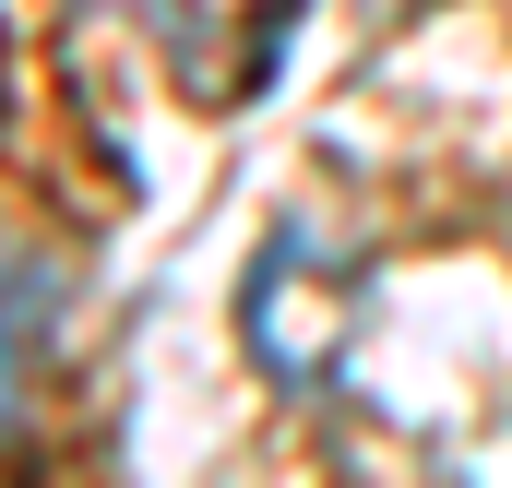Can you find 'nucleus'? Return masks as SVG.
<instances>
[{
	"mask_svg": "<svg viewBox=\"0 0 512 488\" xmlns=\"http://www.w3.org/2000/svg\"><path fill=\"white\" fill-rule=\"evenodd\" d=\"M60 310H72L60 262H36V250L0 239V417H12V393L36 381V358L60 346Z\"/></svg>",
	"mask_w": 512,
	"mask_h": 488,
	"instance_id": "obj_1",
	"label": "nucleus"
}]
</instances>
